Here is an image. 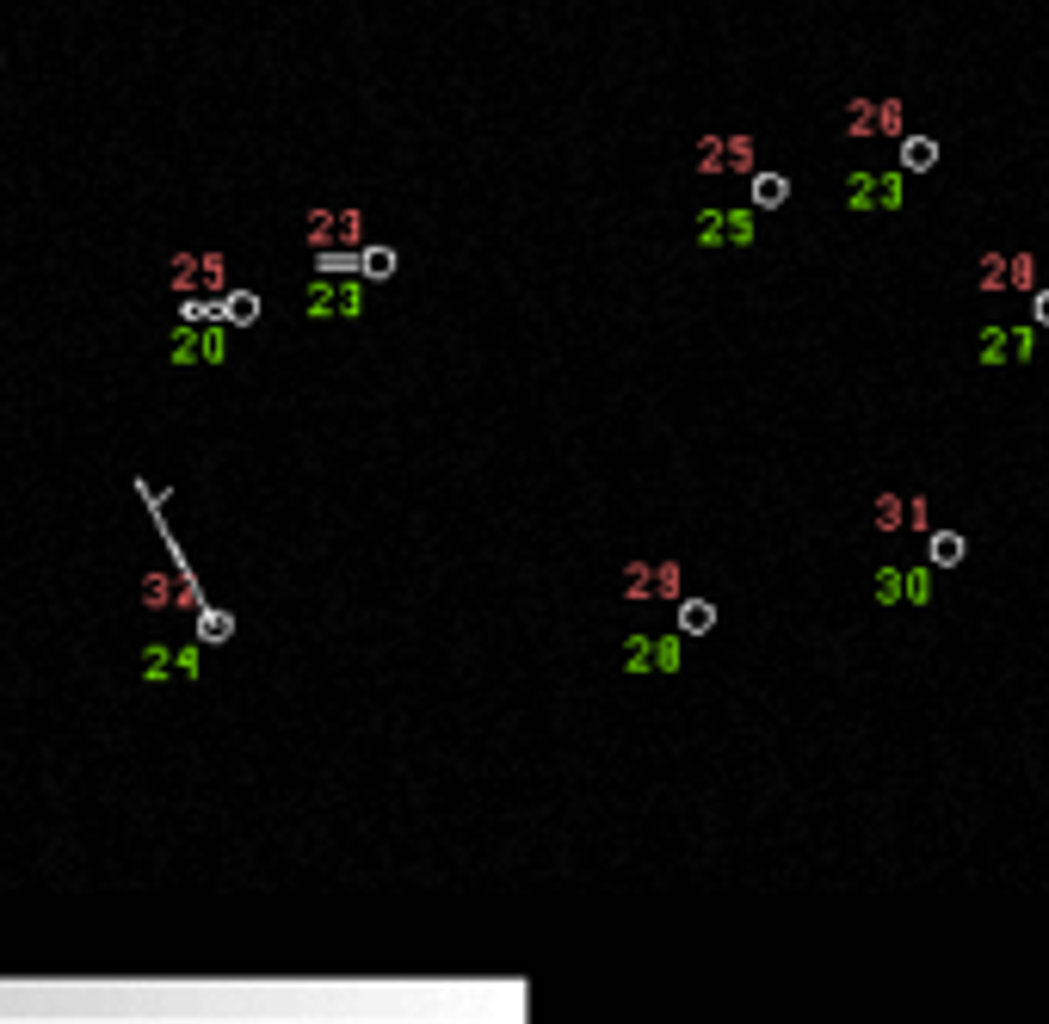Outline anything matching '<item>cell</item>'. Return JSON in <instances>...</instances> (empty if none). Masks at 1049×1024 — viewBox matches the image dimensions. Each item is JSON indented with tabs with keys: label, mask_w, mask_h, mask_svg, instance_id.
<instances>
[{
	"label": "cell",
	"mask_w": 1049,
	"mask_h": 1024,
	"mask_svg": "<svg viewBox=\"0 0 1049 1024\" xmlns=\"http://www.w3.org/2000/svg\"><path fill=\"white\" fill-rule=\"evenodd\" d=\"M303 315L309 321H358V315H365V290H358L352 272H321L303 290Z\"/></svg>",
	"instance_id": "1"
},
{
	"label": "cell",
	"mask_w": 1049,
	"mask_h": 1024,
	"mask_svg": "<svg viewBox=\"0 0 1049 1024\" xmlns=\"http://www.w3.org/2000/svg\"><path fill=\"white\" fill-rule=\"evenodd\" d=\"M173 364H223L229 358V321H179L167 334Z\"/></svg>",
	"instance_id": "2"
},
{
	"label": "cell",
	"mask_w": 1049,
	"mask_h": 1024,
	"mask_svg": "<svg viewBox=\"0 0 1049 1024\" xmlns=\"http://www.w3.org/2000/svg\"><path fill=\"white\" fill-rule=\"evenodd\" d=\"M753 204L747 210H698V247H753L759 223H753Z\"/></svg>",
	"instance_id": "3"
},
{
	"label": "cell",
	"mask_w": 1049,
	"mask_h": 1024,
	"mask_svg": "<svg viewBox=\"0 0 1049 1024\" xmlns=\"http://www.w3.org/2000/svg\"><path fill=\"white\" fill-rule=\"evenodd\" d=\"M698 173H753V136H704Z\"/></svg>",
	"instance_id": "4"
},
{
	"label": "cell",
	"mask_w": 1049,
	"mask_h": 1024,
	"mask_svg": "<svg viewBox=\"0 0 1049 1024\" xmlns=\"http://www.w3.org/2000/svg\"><path fill=\"white\" fill-rule=\"evenodd\" d=\"M309 247H358V210H315L309 216Z\"/></svg>",
	"instance_id": "5"
},
{
	"label": "cell",
	"mask_w": 1049,
	"mask_h": 1024,
	"mask_svg": "<svg viewBox=\"0 0 1049 1024\" xmlns=\"http://www.w3.org/2000/svg\"><path fill=\"white\" fill-rule=\"evenodd\" d=\"M624 593H630V599H642V593H661V599H673V593H679V562H661V568H630V574H624Z\"/></svg>",
	"instance_id": "6"
},
{
	"label": "cell",
	"mask_w": 1049,
	"mask_h": 1024,
	"mask_svg": "<svg viewBox=\"0 0 1049 1024\" xmlns=\"http://www.w3.org/2000/svg\"><path fill=\"white\" fill-rule=\"evenodd\" d=\"M963 556H969V537L963 531H938V525L926 531V562L932 568H957Z\"/></svg>",
	"instance_id": "7"
},
{
	"label": "cell",
	"mask_w": 1049,
	"mask_h": 1024,
	"mask_svg": "<svg viewBox=\"0 0 1049 1024\" xmlns=\"http://www.w3.org/2000/svg\"><path fill=\"white\" fill-rule=\"evenodd\" d=\"M932 593H938V568L932 562H914V568H901V605H932Z\"/></svg>",
	"instance_id": "8"
},
{
	"label": "cell",
	"mask_w": 1049,
	"mask_h": 1024,
	"mask_svg": "<svg viewBox=\"0 0 1049 1024\" xmlns=\"http://www.w3.org/2000/svg\"><path fill=\"white\" fill-rule=\"evenodd\" d=\"M975 364H1012V327L1006 321H988L975 334Z\"/></svg>",
	"instance_id": "9"
},
{
	"label": "cell",
	"mask_w": 1049,
	"mask_h": 1024,
	"mask_svg": "<svg viewBox=\"0 0 1049 1024\" xmlns=\"http://www.w3.org/2000/svg\"><path fill=\"white\" fill-rule=\"evenodd\" d=\"M846 210L852 216H877V173L871 167H852L846 173Z\"/></svg>",
	"instance_id": "10"
},
{
	"label": "cell",
	"mask_w": 1049,
	"mask_h": 1024,
	"mask_svg": "<svg viewBox=\"0 0 1049 1024\" xmlns=\"http://www.w3.org/2000/svg\"><path fill=\"white\" fill-rule=\"evenodd\" d=\"M895 142H901V173H932L938 167V142L932 136H908V130H901Z\"/></svg>",
	"instance_id": "11"
},
{
	"label": "cell",
	"mask_w": 1049,
	"mask_h": 1024,
	"mask_svg": "<svg viewBox=\"0 0 1049 1024\" xmlns=\"http://www.w3.org/2000/svg\"><path fill=\"white\" fill-rule=\"evenodd\" d=\"M871 531H908V494H877L871 500Z\"/></svg>",
	"instance_id": "12"
},
{
	"label": "cell",
	"mask_w": 1049,
	"mask_h": 1024,
	"mask_svg": "<svg viewBox=\"0 0 1049 1024\" xmlns=\"http://www.w3.org/2000/svg\"><path fill=\"white\" fill-rule=\"evenodd\" d=\"M716 630V605L710 599H679V636H710Z\"/></svg>",
	"instance_id": "13"
},
{
	"label": "cell",
	"mask_w": 1049,
	"mask_h": 1024,
	"mask_svg": "<svg viewBox=\"0 0 1049 1024\" xmlns=\"http://www.w3.org/2000/svg\"><path fill=\"white\" fill-rule=\"evenodd\" d=\"M216 315H223L229 327H253L260 321V297H253V290H229V297L216 303Z\"/></svg>",
	"instance_id": "14"
},
{
	"label": "cell",
	"mask_w": 1049,
	"mask_h": 1024,
	"mask_svg": "<svg viewBox=\"0 0 1049 1024\" xmlns=\"http://www.w3.org/2000/svg\"><path fill=\"white\" fill-rule=\"evenodd\" d=\"M352 272L371 278V284L389 278V272H395V247H358V253H352Z\"/></svg>",
	"instance_id": "15"
},
{
	"label": "cell",
	"mask_w": 1049,
	"mask_h": 1024,
	"mask_svg": "<svg viewBox=\"0 0 1049 1024\" xmlns=\"http://www.w3.org/2000/svg\"><path fill=\"white\" fill-rule=\"evenodd\" d=\"M901 204H908V173H901V167H883V173H877V210L895 216Z\"/></svg>",
	"instance_id": "16"
},
{
	"label": "cell",
	"mask_w": 1049,
	"mask_h": 1024,
	"mask_svg": "<svg viewBox=\"0 0 1049 1024\" xmlns=\"http://www.w3.org/2000/svg\"><path fill=\"white\" fill-rule=\"evenodd\" d=\"M1006 290H1019V297L1037 290V253H1006Z\"/></svg>",
	"instance_id": "17"
},
{
	"label": "cell",
	"mask_w": 1049,
	"mask_h": 1024,
	"mask_svg": "<svg viewBox=\"0 0 1049 1024\" xmlns=\"http://www.w3.org/2000/svg\"><path fill=\"white\" fill-rule=\"evenodd\" d=\"M790 198V179L784 173H753V210H778Z\"/></svg>",
	"instance_id": "18"
},
{
	"label": "cell",
	"mask_w": 1049,
	"mask_h": 1024,
	"mask_svg": "<svg viewBox=\"0 0 1049 1024\" xmlns=\"http://www.w3.org/2000/svg\"><path fill=\"white\" fill-rule=\"evenodd\" d=\"M975 290H982V297H1000L1006 290V253H982V260H975Z\"/></svg>",
	"instance_id": "19"
},
{
	"label": "cell",
	"mask_w": 1049,
	"mask_h": 1024,
	"mask_svg": "<svg viewBox=\"0 0 1049 1024\" xmlns=\"http://www.w3.org/2000/svg\"><path fill=\"white\" fill-rule=\"evenodd\" d=\"M871 599H877L883 611H895V605H901V562H883V568L871 574Z\"/></svg>",
	"instance_id": "20"
},
{
	"label": "cell",
	"mask_w": 1049,
	"mask_h": 1024,
	"mask_svg": "<svg viewBox=\"0 0 1049 1024\" xmlns=\"http://www.w3.org/2000/svg\"><path fill=\"white\" fill-rule=\"evenodd\" d=\"M648 667H655V673H679V636H648Z\"/></svg>",
	"instance_id": "21"
},
{
	"label": "cell",
	"mask_w": 1049,
	"mask_h": 1024,
	"mask_svg": "<svg viewBox=\"0 0 1049 1024\" xmlns=\"http://www.w3.org/2000/svg\"><path fill=\"white\" fill-rule=\"evenodd\" d=\"M142 673H149L155 685L161 679H179V648H149V654H142Z\"/></svg>",
	"instance_id": "22"
},
{
	"label": "cell",
	"mask_w": 1049,
	"mask_h": 1024,
	"mask_svg": "<svg viewBox=\"0 0 1049 1024\" xmlns=\"http://www.w3.org/2000/svg\"><path fill=\"white\" fill-rule=\"evenodd\" d=\"M846 136H877V105L871 99H852L846 105Z\"/></svg>",
	"instance_id": "23"
},
{
	"label": "cell",
	"mask_w": 1049,
	"mask_h": 1024,
	"mask_svg": "<svg viewBox=\"0 0 1049 1024\" xmlns=\"http://www.w3.org/2000/svg\"><path fill=\"white\" fill-rule=\"evenodd\" d=\"M229 636H235L229 611H198V642H229Z\"/></svg>",
	"instance_id": "24"
},
{
	"label": "cell",
	"mask_w": 1049,
	"mask_h": 1024,
	"mask_svg": "<svg viewBox=\"0 0 1049 1024\" xmlns=\"http://www.w3.org/2000/svg\"><path fill=\"white\" fill-rule=\"evenodd\" d=\"M173 593H186V574H149V580H142V599H149V605H161Z\"/></svg>",
	"instance_id": "25"
},
{
	"label": "cell",
	"mask_w": 1049,
	"mask_h": 1024,
	"mask_svg": "<svg viewBox=\"0 0 1049 1024\" xmlns=\"http://www.w3.org/2000/svg\"><path fill=\"white\" fill-rule=\"evenodd\" d=\"M1037 358V321H1012V364Z\"/></svg>",
	"instance_id": "26"
},
{
	"label": "cell",
	"mask_w": 1049,
	"mask_h": 1024,
	"mask_svg": "<svg viewBox=\"0 0 1049 1024\" xmlns=\"http://www.w3.org/2000/svg\"><path fill=\"white\" fill-rule=\"evenodd\" d=\"M908 130V112H901V99H877V136H901Z\"/></svg>",
	"instance_id": "27"
},
{
	"label": "cell",
	"mask_w": 1049,
	"mask_h": 1024,
	"mask_svg": "<svg viewBox=\"0 0 1049 1024\" xmlns=\"http://www.w3.org/2000/svg\"><path fill=\"white\" fill-rule=\"evenodd\" d=\"M908 531H920V537L932 531V500L926 494H908Z\"/></svg>",
	"instance_id": "28"
},
{
	"label": "cell",
	"mask_w": 1049,
	"mask_h": 1024,
	"mask_svg": "<svg viewBox=\"0 0 1049 1024\" xmlns=\"http://www.w3.org/2000/svg\"><path fill=\"white\" fill-rule=\"evenodd\" d=\"M179 321H223V315H216V303H198V297H186V303H179Z\"/></svg>",
	"instance_id": "29"
},
{
	"label": "cell",
	"mask_w": 1049,
	"mask_h": 1024,
	"mask_svg": "<svg viewBox=\"0 0 1049 1024\" xmlns=\"http://www.w3.org/2000/svg\"><path fill=\"white\" fill-rule=\"evenodd\" d=\"M624 654H630V661H624L630 673H648V636H630V642H624Z\"/></svg>",
	"instance_id": "30"
},
{
	"label": "cell",
	"mask_w": 1049,
	"mask_h": 1024,
	"mask_svg": "<svg viewBox=\"0 0 1049 1024\" xmlns=\"http://www.w3.org/2000/svg\"><path fill=\"white\" fill-rule=\"evenodd\" d=\"M198 667H204V642L198 648H179V679H198Z\"/></svg>",
	"instance_id": "31"
},
{
	"label": "cell",
	"mask_w": 1049,
	"mask_h": 1024,
	"mask_svg": "<svg viewBox=\"0 0 1049 1024\" xmlns=\"http://www.w3.org/2000/svg\"><path fill=\"white\" fill-rule=\"evenodd\" d=\"M1031 321H1037V327H1049V290H1043V284L1031 290Z\"/></svg>",
	"instance_id": "32"
}]
</instances>
